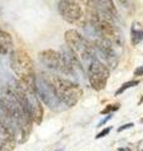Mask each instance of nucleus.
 <instances>
[{
	"mask_svg": "<svg viewBox=\"0 0 143 151\" xmlns=\"http://www.w3.org/2000/svg\"><path fill=\"white\" fill-rule=\"evenodd\" d=\"M111 131H112V127H111V126H109V127H106V129H103L101 132H98V134L95 135V140H99V139L106 137V136H107Z\"/></svg>",
	"mask_w": 143,
	"mask_h": 151,
	"instance_id": "19",
	"label": "nucleus"
},
{
	"mask_svg": "<svg viewBox=\"0 0 143 151\" xmlns=\"http://www.w3.org/2000/svg\"><path fill=\"white\" fill-rule=\"evenodd\" d=\"M94 47L95 53H99L102 55V58L106 62V65H111L112 68H114L117 65V54L114 50V45H112L108 40L103 39L101 37H97L94 40H90Z\"/></svg>",
	"mask_w": 143,
	"mask_h": 151,
	"instance_id": "11",
	"label": "nucleus"
},
{
	"mask_svg": "<svg viewBox=\"0 0 143 151\" xmlns=\"http://www.w3.org/2000/svg\"><path fill=\"white\" fill-rule=\"evenodd\" d=\"M0 97L6 103L9 111H10L11 116H13L15 129H16L15 137L18 139V144L19 145L25 144L31 134L33 125H34L29 112L25 110V107L18 100V97L15 96V93H14V89L11 86H8L4 88L1 91Z\"/></svg>",
	"mask_w": 143,
	"mask_h": 151,
	"instance_id": "1",
	"label": "nucleus"
},
{
	"mask_svg": "<svg viewBox=\"0 0 143 151\" xmlns=\"http://www.w3.org/2000/svg\"><path fill=\"white\" fill-rule=\"evenodd\" d=\"M117 1L119 4H122V5H124V6H127V4H129V0H117Z\"/></svg>",
	"mask_w": 143,
	"mask_h": 151,
	"instance_id": "23",
	"label": "nucleus"
},
{
	"mask_svg": "<svg viewBox=\"0 0 143 151\" xmlns=\"http://www.w3.org/2000/svg\"><path fill=\"white\" fill-rule=\"evenodd\" d=\"M117 151H123V149H118V150H117Z\"/></svg>",
	"mask_w": 143,
	"mask_h": 151,
	"instance_id": "26",
	"label": "nucleus"
},
{
	"mask_svg": "<svg viewBox=\"0 0 143 151\" xmlns=\"http://www.w3.org/2000/svg\"><path fill=\"white\" fill-rule=\"evenodd\" d=\"M11 87L14 89L15 96L18 97V100L25 107V110L29 112L33 122L36 125H40L43 121V117H44V108H43L40 98L36 94V91L21 86L20 83L16 82V79Z\"/></svg>",
	"mask_w": 143,
	"mask_h": 151,
	"instance_id": "4",
	"label": "nucleus"
},
{
	"mask_svg": "<svg viewBox=\"0 0 143 151\" xmlns=\"http://www.w3.org/2000/svg\"><path fill=\"white\" fill-rule=\"evenodd\" d=\"M134 76L136 77H139V76H143V65H139L136 70H134Z\"/></svg>",
	"mask_w": 143,
	"mask_h": 151,
	"instance_id": "22",
	"label": "nucleus"
},
{
	"mask_svg": "<svg viewBox=\"0 0 143 151\" xmlns=\"http://www.w3.org/2000/svg\"><path fill=\"white\" fill-rule=\"evenodd\" d=\"M123 149V151H132L131 149H128V147H122Z\"/></svg>",
	"mask_w": 143,
	"mask_h": 151,
	"instance_id": "24",
	"label": "nucleus"
},
{
	"mask_svg": "<svg viewBox=\"0 0 143 151\" xmlns=\"http://www.w3.org/2000/svg\"><path fill=\"white\" fill-rule=\"evenodd\" d=\"M141 124H143V117H142V119H141Z\"/></svg>",
	"mask_w": 143,
	"mask_h": 151,
	"instance_id": "25",
	"label": "nucleus"
},
{
	"mask_svg": "<svg viewBox=\"0 0 143 151\" xmlns=\"http://www.w3.org/2000/svg\"><path fill=\"white\" fill-rule=\"evenodd\" d=\"M111 119H112V115H108L107 117H104V119H103L101 122H99V124H98L97 126H98V127H102V126H104V125H106L107 122H108L109 120H111Z\"/></svg>",
	"mask_w": 143,
	"mask_h": 151,
	"instance_id": "21",
	"label": "nucleus"
},
{
	"mask_svg": "<svg viewBox=\"0 0 143 151\" xmlns=\"http://www.w3.org/2000/svg\"><path fill=\"white\" fill-rule=\"evenodd\" d=\"M10 68L16 76V82L21 86L28 87L30 89H35V81L36 74L34 68V62L31 57L26 50L16 49L13 52V54L9 60Z\"/></svg>",
	"mask_w": 143,
	"mask_h": 151,
	"instance_id": "3",
	"label": "nucleus"
},
{
	"mask_svg": "<svg viewBox=\"0 0 143 151\" xmlns=\"http://www.w3.org/2000/svg\"><path fill=\"white\" fill-rule=\"evenodd\" d=\"M119 107H121L119 103H114V105H107L101 111V113H102V115H112L113 112H116V111L119 110Z\"/></svg>",
	"mask_w": 143,
	"mask_h": 151,
	"instance_id": "18",
	"label": "nucleus"
},
{
	"mask_svg": "<svg viewBox=\"0 0 143 151\" xmlns=\"http://www.w3.org/2000/svg\"><path fill=\"white\" fill-rule=\"evenodd\" d=\"M41 76L50 83L55 94L66 108L75 106L82 98L83 89L77 82L53 72H41Z\"/></svg>",
	"mask_w": 143,
	"mask_h": 151,
	"instance_id": "2",
	"label": "nucleus"
},
{
	"mask_svg": "<svg viewBox=\"0 0 143 151\" xmlns=\"http://www.w3.org/2000/svg\"><path fill=\"white\" fill-rule=\"evenodd\" d=\"M58 12L60 17L69 24H75L80 27L84 25V12L77 0H59Z\"/></svg>",
	"mask_w": 143,
	"mask_h": 151,
	"instance_id": "10",
	"label": "nucleus"
},
{
	"mask_svg": "<svg viewBox=\"0 0 143 151\" xmlns=\"http://www.w3.org/2000/svg\"><path fill=\"white\" fill-rule=\"evenodd\" d=\"M64 39L65 45L73 52L79 58V60L84 63H90L95 58V50L92 44V42L88 40L83 34H80L75 29H68L64 33Z\"/></svg>",
	"mask_w": 143,
	"mask_h": 151,
	"instance_id": "5",
	"label": "nucleus"
},
{
	"mask_svg": "<svg viewBox=\"0 0 143 151\" xmlns=\"http://www.w3.org/2000/svg\"><path fill=\"white\" fill-rule=\"evenodd\" d=\"M13 52L14 43L10 33L6 30H0V63H9Z\"/></svg>",
	"mask_w": 143,
	"mask_h": 151,
	"instance_id": "12",
	"label": "nucleus"
},
{
	"mask_svg": "<svg viewBox=\"0 0 143 151\" xmlns=\"http://www.w3.org/2000/svg\"><path fill=\"white\" fill-rule=\"evenodd\" d=\"M35 91L38 97L40 98L41 102H44L45 105L50 108L51 111L60 112L64 108H66L63 103L60 102L58 96L55 94L53 87L50 86V83L43 77L41 73L39 76H36V81H35Z\"/></svg>",
	"mask_w": 143,
	"mask_h": 151,
	"instance_id": "6",
	"label": "nucleus"
},
{
	"mask_svg": "<svg viewBox=\"0 0 143 151\" xmlns=\"http://www.w3.org/2000/svg\"><path fill=\"white\" fill-rule=\"evenodd\" d=\"M133 126H134V124H133V122H128V124H124V125H122L121 127H118V129H117V132H123L124 130L132 129Z\"/></svg>",
	"mask_w": 143,
	"mask_h": 151,
	"instance_id": "20",
	"label": "nucleus"
},
{
	"mask_svg": "<svg viewBox=\"0 0 143 151\" xmlns=\"http://www.w3.org/2000/svg\"><path fill=\"white\" fill-rule=\"evenodd\" d=\"M143 40V27L139 22H133L131 25V42L132 45H138Z\"/></svg>",
	"mask_w": 143,
	"mask_h": 151,
	"instance_id": "16",
	"label": "nucleus"
},
{
	"mask_svg": "<svg viewBox=\"0 0 143 151\" xmlns=\"http://www.w3.org/2000/svg\"><path fill=\"white\" fill-rule=\"evenodd\" d=\"M90 25L93 27L94 33L97 37H101L103 39L108 40L112 45H118V47L123 45V35L113 22H109L101 17L94 24H90Z\"/></svg>",
	"mask_w": 143,
	"mask_h": 151,
	"instance_id": "8",
	"label": "nucleus"
},
{
	"mask_svg": "<svg viewBox=\"0 0 143 151\" xmlns=\"http://www.w3.org/2000/svg\"><path fill=\"white\" fill-rule=\"evenodd\" d=\"M16 144L18 140L13 132L0 124V151H13Z\"/></svg>",
	"mask_w": 143,
	"mask_h": 151,
	"instance_id": "14",
	"label": "nucleus"
},
{
	"mask_svg": "<svg viewBox=\"0 0 143 151\" xmlns=\"http://www.w3.org/2000/svg\"><path fill=\"white\" fill-rule=\"evenodd\" d=\"M101 17L109 22H116L118 19V10L114 5L113 0H93Z\"/></svg>",
	"mask_w": 143,
	"mask_h": 151,
	"instance_id": "13",
	"label": "nucleus"
},
{
	"mask_svg": "<svg viewBox=\"0 0 143 151\" xmlns=\"http://www.w3.org/2000/svg\"><path fill=\"white\" fill-rule=\"evenodd\" d=\"M38 57H39L40 63L45 65L53 73L55 72L61 76H72L68 65L64 60V57L60 52H56L54 49H45L39 52Z\"/></svg>",
	"mask_w": 143,
	"mask_h": 151,
	"instance_id": "9",
	"label": "nucleus"
},
{
	"mask_svg": "<svg viewBox=\"0 0 143 151\" xmlns=\"http://www.w3.org/2000/svg\"><path fill=\"white\" fill-rule=\"evenodd\" d=\"M0 124L4 125L6 129L10 130L14 134V136L16 135V129H15V124H14L13 116H11L10 111H9L6 103L4 102V100L1 97H0Z\"/></svg>",
	"mask_w": 143,
	"mask_h": 151,
	"instance_id": "15",
	"label": "nucleus"
},
{
	"mask_svg": "<svg viewBox=\"0 0 143 151\" xmlns=\"http://www.w3.org/2000/svg\"><path fill=\"white\" fill-rule=\"evenodd\" d=\"M139 84V79H132V81H128V82H124L122 84L121 87H119L116 93H114V96H119V94H122L123 92H126L127 89H129V88H133V87H136Z\"/></svg>",
	"mask_w": 143,
	"mask_h": 151,
	"instance_id": "17",
	"label": "nucleus"
},
{
	"mask_svg": "<svg viewBox=\"0 0 143 151\" xmlns=\"http://www.w3.org/2000/svg\"><path fill=\"white\" fill-rule=\"evenodd\" d=\"M109 74L111 70L106 65V63H103L99 59H93L92 62L88 64L87 68V77L89 84L94 91H103L107 86V82L109 79Z\"/></svg>",
	"mask_w": 143,
	"mask_h": 151,
	"instance_id": "7",
	"label": "nucleus"
}]
</instances>
